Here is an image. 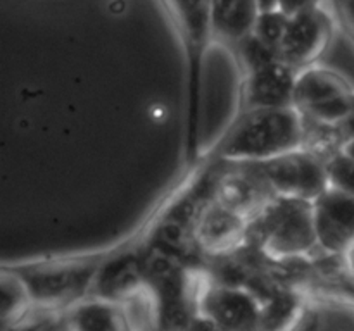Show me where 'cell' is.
<instances>
[{
  "instance_id": "obj_1",
  "label": "cell",
  "mask_w": 354,
  "mask_h": 331,
  "mask_svg": "<svg viewBox=\"0 0 354 331\" xmlns=\"http://www.w3.org/2000/svg\"><path fill=\"white\" fill-rule=\"evenodd\" d=\"M304 117L296 107L244 110L225 134L218 155L230 162H259L301 148Z\"/></svg>"
},
{
  "instance_id": "obj_2",
  "label": "cell",
  "mask_w": 354,
  "mask_h": 331,
  "mask_svg": "<svg viewBox=\"0 0 354 331\" xmlns=\"http://www.w3.org/2000/svg\"><path fill=\"white\" fill-rule=\"evenodd\" d=\"M173 28L180 38L187 62V161L199 154L201 128V79L204 55L214 40L211 0H161Z\"/></svg>"
},
{
  "instance_id": "obj_3",
  "label": "cell",
  "mask_w": 354,
  "mask_h": 331,
  "mask_svg": "<svg viewBox=\"0 0 354 331\" xmlns=\"http://www.w3.org/2000/svg\"><path fill=\"white\" fill-rule=\"evenodd\" d=\"M249 241L275 261L304 257L318 250L313 202L277 197L249 223Z\"/></svg>"
},
{
  "instance_id": "obj_4",
  "label": "cell",
  "mask_w": 354,
  "mask_h": 331,
  "mask_svg": "<svg viewBox=\"0 0 354 331\" xmlns=\"http://www.w3.org/2000/svg\"><path fill=\"white\" fill-rule=\"evenodd\" d=\"M294 107L308 119L344 124L354 112V86L341 72L313 64L297 74Z\"/></svg>"
},
{
  "instance_id": "obj_5",
  "label": "cell",
  "mask_w": 354,
  "mask_h": 331,
  "mask_svg": "<svg viewBox=\"0 0 354 331\" xmlns=\"http://www.w3.org/2000/svg\"><path fill=\"white\" fill-rule=\"evenodd\" d=\"M279 197L315 202L330 188L327 164L303 148L256 162Z\"/></svg>"
},
{
  "instance_id": "obj_6",
  "label": "cell",
  "mask_w": 354,
  "mask_h": 331,
  "mask_svg": "<svg viewBox=\"0 0 354 331\" xmlns=\"http://www.w3.org/2000/svg\"><path fill=\"white\" fill-rule=\"evenodd\" d=\"M335 24L334 14L324 6L292 14L280 41L279 57L299 71L317 64L330 45Z\"/></svg>"
},
{
  "instance_id": "obj_7",
  "label": "cell",
  "mask_w": 354,
  "mask_h": 331,
  "mask_svg": "<svg viewBox=\"0 0 354 331\" xmlns=\"http://www.w3.org/2000/svg\"><path fill=\"white\" fill-rule=\"evenodd\" d=\"M235 164L218 176L211 199L251 223L279 195L256 162Z\"/></svg>"
},
{
  "instance_id": "obj_8",
  "label": "cell",
  "mask_w": 354,
  "mask_h": 331,
  "mask_svg": "<svg viewBox=\"0 0 354 331\" xmlns=\"http://www.w3.org/2000/svg\"><path fill=\"white\" fill-rule=\"evenodd\" d=\"M313 223L318 250L332 257L354 252V197L328 188L313 202Z\"/></svg>"
},
{
  "instance_id": "obj_9",
  "label": "cell",
  "mask_w": 354,
  "mask_h": 331,
  "mask_svg": "<svg viewBox=\"0 0 354 331\" xmlns=\"http://www.w3.org/2000/svg\"><path fill=\"white\" fill-rule=\"evenodd\" d=\"M197 309L213 326L225 330H256L261 324L263 302L248 288L235 285H204Z\"/></svg>"
},
{
  "instance_id": "obj_10",
  "label": "cell",
  "mask_w": 354,
  "mask_h": 331,
  "mask_svg": "<svg viewBox=\"0 0 354 331\" xmlns=\"http://www.w3.org/2000/svg\"><path fill=\"white\" fill-rule=\"evenodd\" d=\"M299 69L282 59L244 72L242 81V110L282 109L294 107Z\"/></svg>"
},
{
  "instance_id": "obj_11",
  "label": "cell",
  "mask_w": 354,
  "mask_h": 331,
  "mask_svg": "<svg viewBox=\"0 0 354 331\" xmlns=\"http://www.w3.org/2000/svg\"><path fill=\"white\" fill-rule=\"evenodd\" d=\"M192 237L199 250L211 257L234 254L249 241V221L211 199L194 223Z\"/></svg>"
},
{
  "instance_id": "obj_12",
  "label": "cell",
  "mask_w": 354,
  "mask_h": 331,
  "mask_svg": "<svg viewBox=\"0 0 354 331\" xmlns=\"http://www.w3.org/2000/svg\"><path fill=\"white\" fill-rule=\"evenodd\" d=\"M259 14L258 0H211L214 40L234 50L244 38L254 33Z\"/></svg>"
},
{
  "instance_id": "obj_13",
  "label": "cell",
  "mask_w": 354,
  "mask_h": 331,
  "mask_svg": "<svg viewBox=\"0 0 354 331\" xmlns=\"http://www.w3.org/2000/svg\"><path fill=\"white\" fill-rule=\"evenodd\" d=\"M69 328L78 330H123L130 328L127 312L120 300L95 299L76 302L62 314Z\"/></svg>"
},
{
  "instance_id": "obj_14",
  "label": "cell",
  "mask_w": 354,
  "mask_h": 331,
  "mask_svg": "<svg viewBox=\"0 0 354 331\" xmlns=\"http://www.w3.org/2000/svg\"><path fill=\"white\" fill-rule=\"evenodd\" d=\"M348 140L349 137L342 124L324 123V121L304 117V133L301 148L320 159L325 164L344 150V145L348 143Z\"/></svg>"
},
{
  "instance_id": "obj_15",
  "label": "cell",
  "mask_w": 354,
  "mask_h": 331,
  "mask_svg": "<svg viewBox=\"0 0 354 331\" xmlns=\"http://www.w3.org/2000/svg\"><path fill=\"white\" fill-rule=\"evenodd\" d=\"M31 290L23 276H7L2 278V319H23L30 312Z\"/></svg>"
},
{
  "instance_id": "obj_16",
  "label": "cell",
  "mask_w": 354,
  "mask_h": 331,
  "mask_svg": "<svg viewBox=\"0 0 354 331\" xmlns=\"http://www.w3.org/2000/svg\"><path fill=\"white\" fill-rule=\"evenodd\" d=\"M289 14L283 12L280 7L272 10H261L258 21H256L254 34L279 52L280 41H282L287 24H289Z\"/></svg>"
},
{
  "instance_id": "obj_17",
  "label": "cell",
  "mask_w": 354,
  "mask_h": 331,
  "mask_svg": "<svg viewBox=\"0 0 354 331\" xmlns=\"http://www.w3.org/2000/svg\"><path fill=\"white\" fill-rule=\"evenodd\" d=\"M327 171L332 188H337L354 197V157L341 152L327 162Z\"/></svg>"
},
{
  "instance_id": "obj_18",
  "label": "cell",
  "mask_w": 354,
  "mask_h": 331,
  "mask_svg": "<svg viewBox=\"0 0 354 331\" xmlns=\"http://www.w3.org/2000/svg\"><path fill=\"white\" fill-rule=\"evenodd\" d=\"M335 23L354 41V0H330Z\"/></svg>"
},
{
  "instance_id": "obj_19",
  "label": "cell",
  "mask_w": 354,
  "mask_h": 331,
  "mask_svg": "<svg viewBox=\"0 0 354 331\" xmlns=\"http://www.w3.org/2000/svg\"><path fill=\"white\" fill-rule=\"evenodd\" d=\"M324 6V0H280V9L283 12H287L289 16L292 14L301 12V10L306 9H313V7Z\"/></svg>"
},
{
  "instance_id": "obj_20",
  "label": "cell",
  "mask_w": 354,
  "mask_h": 331,
  "mask_svg": "<svg viewBox=\"0 0 354 331\" xmlns=\"http://www.w3.org/2000/svg\"><path fill=\"white\" fill-rule=\"evenodd\" d=\"M259 7L261 10H272V9H279L280 0H258Z\"/></svg>"
},
{
  "instance_id": "obj_21",
  "label": "cell",
  "mask_w": 354,
  "mask_h": 331,
  "mask_svg": "<svg viewBox=\"0 0 354 331\" xmlns=\"http://www.w3.org/2000/svg\"><path fill=\"white\" fill-rule=\"evenodd\" d=\"M342 126H344V130H346V133H348V137L353 138L354 137V112H353V116L349 117V119L346 121L344 124H342Z\"/></svg>"
},
{
  "instance_id": "obj_22",
  "label": "cell",
  "mask_w": 354,
  "mask_h": 331,
  "mask_svg": "<svg viewBox=\"0 0 354 331\" xmlns=\"http://www.w3.org/2000/svg\"><path fill=\"white\" fill-rule=\"evenodd\" d=\"M342 152H346V154L351 155V157H354V137L349 138L348 143L344 145V150H342Z\"/></svg>"
}]
</instances>
